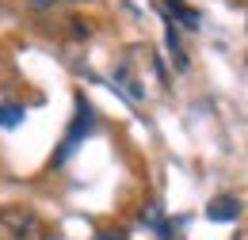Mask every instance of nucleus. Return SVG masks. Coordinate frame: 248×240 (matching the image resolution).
<instances>
[{"instance_id": "nucleus-1", "label": "nucleus", "mask_w": 248, "mask_h": 240, "mask_svg": "<svg viewBox=\"0 0 248 240\" xmlns=\"http://www.w3.org/2000/svg\"><path fill=\"white\" fill-rule=\"evenodd\" d=\"M0 240H46V225L31 206H4L0 210Z\"/></svg>"}, {"instance_id": "nucleus-2", "label": "nucleus", "mask_w": 248, "mask_h": 240, "mask_svg": "<svg viewBox=\"0 0 248 240\" xmlns=\"http://www.w3.org/2000/svg\"><path fill=\"white\" fill-rule=\"evenodd\" d=\"M206 217H210V221H237V217H241V198H233V195L214 198V202L206 206Z\"/></svg>"}, {"instance_id": "nucleus-3", "label": "nucleus", "mask_w": 248, "mask_h": 240, "mask_svg": "<svg viewBox=\"0 0 248 240\" xmlns=\"http://www.w3.org/2000/svg\"><path fill=\"white\" fill-rule=\"evenodd\" d=\"M19 119H23L19 107H0V126H16Z\"/></svg>"}, {"instance_id": "nucleus-4", "label": "nucleus", "mask_w": 248, "mask_h": 240, "mask_svg": "<svg viewBox=\"0 0 248 240\" xmlns=\"http://www.w3.org/2000/svg\"><path fill=\"white\" fill-rule=\"evenodd\" d=\"M34 12H46V8H54V4H62V0H27Z\"/></svg>"}]
</instances>
